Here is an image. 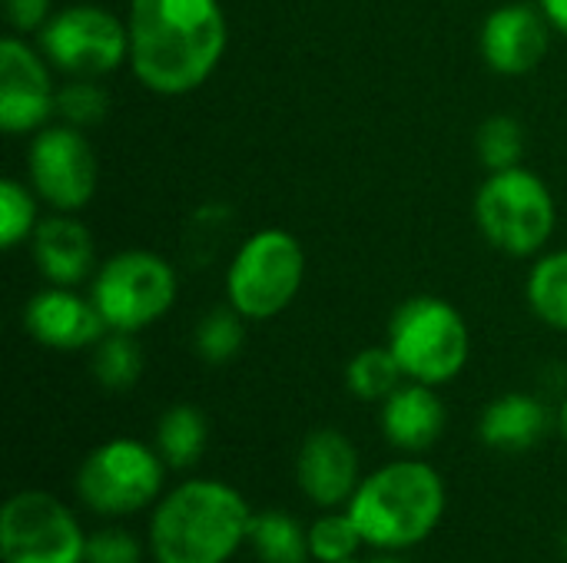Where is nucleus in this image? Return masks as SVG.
<instances>
[{"mask_svg": "<svg viewBox=\"0 0 567 563\" xmlns=\"http://www.w3.org/2000/svg\"><path fill=\"white\" fill-rule=\"evenodd\" d=\"M561 435H565V441H567V402L561 405Z\"/></svg>", "mask_w": 567, "mask_h": 563, "instance_id": "obj_33", "label": "nucleus"}, {"mask_svg": "<svg viewBox=\"0 0 567 563\" xmlns=\"http://www.w3.org/2000/svg\"><path fill=\"white\" fill-rule=\"evenodd\" d=\"M93 378L106 392H126L143 375V352L136 345V335L130 332H106L93 345Z\"/></svg>", "mask_w": 567, "mask_h": 563, "instance_id": "obj_22", "label": "nucleus"}, {"mask_svg": "<svg viewBox=\"0 0 567 563\" xmlns=\"http://www.w3.org/2000/svg\"><path fill=\"white\" fill-rule=\"evenodd\" d=\"M209 425L193 405H173L156 425V451L169 468H193L206 451Z\"/></svg>", "mask_w": 567, "mask_h": 563, "instance_id": "obj_19", "label": "nucleus"}, {"mask_svg": "<svg viewBox=\"0 0 567 563\" xmlns=\"http://www.w3.org/2000/svg\"><path fill=\"white\" fill-rule=\"evenodd\" d=\"M445 514V484L435 468L422 461H392L365 478L352 501L349 518L355 521L365 544L399 551L425 541Z\"/></svg>", "mask_w": 567, "mask_h": 563, "instance_id": "obj_3", "label": "nucleus"}, {"mask_svg": "<svg viewBox=\"0 0 567 563\" xmlns=\"http://www.w3.org/2000/svg\"><path fill=\"white\" fill-rule=\"evenodd\" d=\"M3 17L13 27V33H40L43 23L53 17L50 0H3Z\"/></svg>", "mask_w": 567, "mask_h": 563, "instance_id": "obj_30", "label": "nucleus"}, {"mask_svg": "<svg viewBox=\"0 0 567 563\" xmlns=\"http://www.w3.org/2000/svg\"><path fill=\"white\" fill-rule=\"evenodd\" d=\"M179 292V279L169 259L150 249H126L110 256L90 285V299L100 309L110 332L140 335L153 322H159Z\"/></svg>", "mask_w": 567, "mask_h": 563, "instance_id": "obj_7", "label": "nucleus"}, {"mask_svg": "<svg viewBox=\"0 0 567 563\" xmlns=\"http://www.w3.org/2000/svg\"><path fill=\"white\" fill-rule=\"evenodd\" d=\"M545 431H548V408L535 395H522V392H508L495 398L478 421L482 441L495 451H528L545 438Z\"/></svg>", "mask_w": 567, "mask_h": 563, "instance_id": "obj_18", "label": "nucleus"}, {"mask_svg": "<svg viewBox=\"0 0 567 563\" xmlns=\"http://www.w3.org/2000/svg\"><path fill=\"white\" fill-rule=\"evenodd\" d=\"M302 279V242L286 229H259L243 239L226 269V305L246 322H269L296 302Z\"/></svg>", "mask_w": 567, "mask_h": 563, "instance_id": "obj_6", "label": "nucleus"}, {"mask_svg": "<svg viewBox=\"0 0 567 563\" xmlns=\"http://www.w3.org/2000/svg\"><path fill=\"white\" fill-rule=\"evenodd\" d=\"M362 534L355 528V521L346 514H329L322 521H316L309 528V554L322 563H346L355 557V551L362 548Z\"/></svg>", "mask_w": 567, "mask_h": 563, "instance_id": "obj_28", "label": "nucleus"}, {"mask_svg": "<svg viewBox=\"0 0 567 563\" xmlns=\"http://www.w3.org/2000/svg\"><path fill=\"white\" fill-rule=\"evenodd\" d=\"M409 382L445 385L468 362V325L462 312L439 295H412L389 319V342Z\"/></svg>", "mask_w": 567, "mask_h": 563, "instance_id": "obj_5", "label": "nucleus"}, {"mask_svg": "<svg viewBox=\"0 0 567 563\" xmlns=\"http://www.w3.org/2000/svg\"><path fill=\"white\" fill-rule=\"evenodd\" d=\"M346 563H402V561H392V557H375V561H355V557H352V561H346Z\"/></svg>", "mask_w": 567, "mask_h": 563, "instance_id": "obj_32", "label": "nucleus"}, {"mask_svg": "<svg viewBox=\"0 0 567 563\" xmlns=\"http://www.w3.org/2000/svg\"><path fill=\"white\" fill-rule=\"evenodd\" d=\"M27 176L33 192L53 212H80L100 183V166L80 126L47 123L27 149Z\"/></svg>", "mask_w": 567, "mask_h": 563, "instance_id": "obj_11", "label": "nucleus"}, {"mask_svg": "<svg viewBox=\"0 0 567 563\" xmlns=\"http://www.w3.org/2000/svg\"><path fill=\"white\" fill-rule=\"evenodd\" d=\"M3 563H83L86 538L76 518L47 491H20L0 511Z\"/></svg>", "mask_w": 567, "mask_h": 563, "instance_id": "obj_10", "label": "nucleus"}, {"mask_svg": "<svg viewBox=\"0 0 567 563\" xmlns=\"http://www.w3.org/2000/svg\"><path fill=\"white\" fill-rule=\"evenodd\" d=\"M402 378H405V372L389 345L362 348L346 365V385L362 402H385L402 385Z\"/></svg>", "mask_w": 567, "mask_h": 563, "instance_id": "obj_23", "label": "nucleus"}, {"mask_svg": "<svg viewBox=\"0 0 567 563\" xmlns=\"http://www.w3.org/2000/svg\"><path fill=\"white\" fill-rule=\"evenodd\" d=\"M475 222L492 249L512 259L538 256L558 226V206L548 183L525 169H498L475 192Z\"/></svg>", "mask_w": 567, "mask_h": 563, "instance_id": "obj_4", "label": "nucleus"}, {"mask_svg": "<svg viewBox=\"0 0 567 563\" xmlns=\"http://www.w3.org/2000/svg\"><path fill=\"white\" fill-rule=\"evenodd\" d=\"M83 563H140V541L126 531H100L86 538Z\"/></svg>", "mask_w": 567, "mask_h": 563, "instance_id": "obj_29", "label": "nucleus"}, {"mask_svg": "<svg viewBox=\"0 0 567 563\" xmlns=\"http://www.w3.org/2000/svg\"><path fill=\"white\" fill-rule=\"evenodd\" d=\"M37 192L33 186L20 183V179H0V246L3 249H17L20 242H27L40 222L37 212Z\"/></svg>", "mask_w": 567, "mask_h": 563, "instance_id": "obj_26", "label": "nucleus"}, {"mask_svg": "<svg viewBox=\"0 0 567 563\" xmlns=\"http://www.w3.org/2000/svg\"><path fill=\"white\" fill-rule=\"evenodd\" d=\"M551 23L542 7L505 3L492 10L482 23V56L502 76H525L548 56Z\"/></svg>", "mask_w": 567, "mask_h": 563, "instance_id": "obj_14", "label": "nucleus"}, {"mask_svg": "<svg viewBox=\"0 0 567 563\" xmlns=\"http://www.w3.org/2000/svg\"><path fill=\"white\" fill-rule=\"evenodd\" d=\"M296 475H299L302 494L312 504L339 508L352 501L359 488V451L342 431L319 428L302 441Z\"/></svg>", "mask_w": 567, "mask_h": 563, "instance_id": "obj_15", "label": "nucleus"}, {"mask_svg": "<svg viewBox=\"0 0 567 563\" xmlns=\"http://www.w3.org/2000/svg\"><path fill=\"white\" fill-rule=\"evenodd\" d=\"M30 252L47 279V285H80L86 282L100 265H96V246L90 229L73 219L70 212H53L43 216L30 236Z\"/></svg>", "mask_w": 567, "mask_h": 563, "instance_id": "obj_16", "label": "nucleus"}, {"mask_svg": "<svg viewBox=\"0 0 567 563\" xmlns=\"http://www.w3.org/2000/svg\"><path fill=\"white\" fill-rule=\"evenodd\" d=\"M252 511L223 481H186L166 494L150 524L156 563H226L249 541Z\"/></svg>", "mask_w": 567, "mask_h": 563, "instance_id": "obj_2", "label": "nucleus"}, {"mask_svg": "<svg viewBox=\"0 0 567 563\" xmlns=\"http://www.w3.org/2000/svg\"><path fill=\"white\" fill-rule=\"evenodd\" d=\"M528 305L548 325L567 332V249L542 256L528 272Z\"/></svg>", "mask_w": 567, "mask_h": 563, "instance_id": "obj_20", "label": "nucleus"}, {"mask_svg": "<svg viewBox=\"0 0 567 563\" xmlns=\"http://www.w3.org/2000/svg\"><path fill=\"white\" fill-rule=\"evenodd\" d=\"M37 37L50 66L66 76L100 80L116 66L130 63L126 20L96 3H70L53 10V17L43 23Z\"/></svg>", "mask_w": 567, "mask_h": 563, "instance_id": "obj_9", "label": "nucleus"}, {"mask_svg": "<svg viewBox=\"0 0 567 563\" xmlns=\"http://www.w3.org/2000/svg\"><path fill=\"white\" fill-rule=\"evenodd\" d=\"M538 7L545 10L548 23L567 37V0H538Z\"/></svg>", "mask_w": 567, "mask_h": 563, "instance_id": "obj_31", "label": "nucleus"}, {"mask_svg": "<svg viewBox=\"0 0 567 563\" xmlns=\"http://www.w3.org/2000/svg\"><path fill=\"white\" fill-rule=\"evenodd\" d=\"M243 342H246V319L233 305L206 312L196 325V335H193L196 355L209 365L233 362L243 352Z\"/></svg>", "mask_w": 567, "mask_h": 563, "instance_id": "obj_24", "label": "nucleus"}, {"mask_svg": "<svg viewBox=\"0 0 567 563\" xmlns=\"http://www.w3.org/2000/svg\"><path fill=\"white\" fill-rule=\"evenodd\" d=\"M130 70L159 96L199 90L226 53L219 0H130Z\"/></svg>", "mask_w": 567, "mask_h": 563, "instance_id": "obj_1", "label": "nucleus"}, {"mask_svg": "<svg viewBox=\"0 0 567 563\" xmlns=\"http://www.w3.org/2000/svg\"><path fill=\"white\" fill-rule=\"evenodd\" d=\"M56 113L50 60L20 33L0 40V126L10 136L37 133Z\"/></svg>", "mask_w": 567, "mask_h": 563, "instance_id": "obj_12", "label": "nucleus"}, {"mask_svg": "<svg viewBox=\"0 0 567 563\" xmlns=\"http://www.w3.org/2000/svg\"><path fill=\"white\" fill-rule=\"evenodd\" d=\"M110 113V93L100 86L96 76H70L56 90V116L70 126H96Z\"/></svg>", "mask_w": 567, "mask_h": 563, "instance_id": "obj_27", "label": "nucleus"}, {"mask_svg": "<svg viewBox=\"0 0 567 563\" xmlns=\"http://www.w3.org/2000/svg\"><path fill=\"white\" fill-rule=\"evenodd\" d=\"M445 428V405L435 395L432 385L409 382L399 385L385 402H382V431L392 448L399 451H425L442 438Z\"/></svg>", "mask_w": 567, "mask_h": 563, "instance_id": "obj_17", "label": "nucleus"}, {"mask_svg": "<svg viewBox=\"0 0 567 563\" xmlns=\"http://www.w3.org/2000/svg\"><path fill=\"white\" fill-rule=\"evenodd\" d=\"M163 458L133 438H113L86 455L76 471V494L96 514H133L159 498Z\"/></svg>", "mask_w": 567, "mask_h": 563, "instance_id": "obj_8", "label": "nucleus"}, {"mask_svg": "<svg viewBox=\"0 0 567 563\" xmlns=\"http://www.w3.org/2000/svg\"><path fill=\"white\" fill-rule=\"evenodd\" d=\"M525 126L508 116V113H498V116H488L478 133H475V149L485 163L488 173H498V169H515L522 166L525 159Z\"/></svg>", "mask_w": 567, "mask_h": 563, "instance_id": "obj_25", "label": "nucleus"}, {"mask_svg": "<svg viewBox=\"0 0 567 563\" xmlns=\"http://www.w3.org/2000/svg\"><path fill=\"white\" fill-rule=\"evenodd\" d=\"M249 544L262 563H306V557H312L309 534H302V528L282 511L252 514Z\"/></svg>", "mask_w": 567, "mask_h": 563, "instance_id": "obj_21", "label": "nucleus"}, {"mask_svg": "<svg viewBox=\"0 0 567 563\" xmlns=\"http://www.w3.org/2000/svg\"><path fill=\"white\" fill-rule=\"evenodd\" d=\"M27 335L53 352L93 348L110 329L90 295H80L70 285H47L23 305Z\"/></svg>", "mask_w": 567, "mask_h": 563, "instance_id": "obj_13", "label": "nucleus"}]
</instances>
